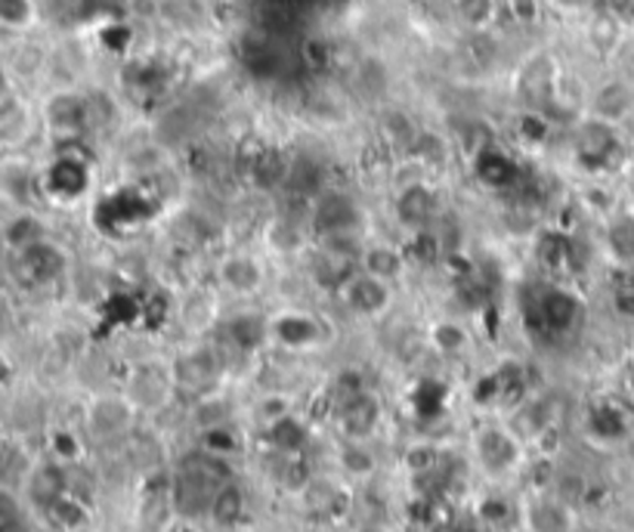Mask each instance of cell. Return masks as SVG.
I'll list each match as a JSON object with an SVG mask.
<instances>
[{"instance_id": "obj_1", "label": "cell", "mask_w": 634, "mask_h": 532, "mask_svg": "<svg viewBox=\"0 0 634 532\" xmlns=\"http://www.w3.org/2000/svg\"><path fill=\"white\" fill-rule=\"evenodd\" d=\"M461 446L471 458L480 489L517 492L536 462L526 440L499 412H471L464 418Z\"/></svg>"}, {"instance_id": "obj_2", "label": "cell", "mask_w": 634, "mask_h": 532, "mask_svg": "<svg viewBox=\"0 0 634 532\" xmlns=\"http://www.w3.org/2000/svg\"><path fill=\"white\" fill-rule=\"evenodd\" d=\"M205 279L227 303H273L285 269L251 239H227L205 261Z\"/></svg>"}, {"instance_id": "obj_3", "label": "cell", "mask_w": 634, "mask_h": 532, "mask_svg": "<svg viewBox=\"0 0 634 532\" xmlns=\"http://www.w3.org/2000/svg\"><path fill=\"white\" fill-rule=\"evenodd\" d=\"M99 196V158L87 143H59L37 165V199L56 211H75Z\"/></svg>"}, {"instance_id": "obj_4", "label": "cell", "mask_w": 634, "mask_h": 532, "mask_svg": "<svg viewBox=\"0 0 634 532\" xmlns=\"http://www.w3.org/2000/svg\"><path fill=\"white\" fill-rule=\"evenodd\" d=\"M118 356L124 359L118 387L131 397L143 421H162L183 402L167 363V344H146V347L124 350Z\"/></svg>"}, {"instance_id": "obj_5", "label": "cell", "mask_w": 634, "mask_h": 532, "mask_svg": "<svg viewBox=\"0 0 634 532\" xmlns=\"http://www.w3.org/2000/svg\"><path fill=\"white\" fill-rule=\"evenodd\" d=\"M406 295L408 291L396 288V285L374 279L362 269H353L341 282V288L335 291L328 307L341 317L347 329H362L365 334H372L403 313Z\"/></svg>"}, {"instance_id": "obj_6", "label": "cell", "mask_w": 634, "mask_h": 532, "mask_svg": "<svg viewBox=\"0 0 634 532\" xmlns=\"http://www.w3.org/2000/svg\"><path fill=\"white\" fill-rule=\"evenodd\" d=\"M381 201H384V217H387V223L381 230L396 233L400 239L430 233L439 220L456 208L449 199V186L439 177H422V180L387 189Z\"/></svg>"}, {"instance_id": "obj_7", "label": "cell", "mask_w": 634, "mask_h": 532, "mask_svg": "<svg viewBox=\"0 0 634 532\" xmlns=\"http://www.w3.org/2000/svg\"><path fill=\"white\" fill-rule=\"evenodd\" d=\"M422 332L430 363L442 375H464L480 366L483 341H480L473 313H464L458 307H446V310L439 307L437 313L424 317Z\"/></svg>"}, {"instance_id": "obj_8", "label": "cell", "mask_w": 634, "mask_h": 532, "mask_svg": "<svg viewBox=\"0 0 634 532\" xmlns=\"http://www.w3.org/2000/svg\"><path fill=\"white\" fill-rule=\"evenodd\" d=\"M78 428L90 452H112L143 428V415L121 387H102L81 394Z\"/></svg>"}, {"instance_id": "obj_9", "label": "cell", "mask_w": 634, "mask_h": 532, "mask_svg": "<svg viewBox=\"0 0 634 532\" xmlns=\"http://www.w3.org/2000/svg\"><path fill=\"white\" fill-rule=\"evenodd\" d=\"M588 514L548 486L517 489V532H582Z\"/></svg>"}, {"instance_id": "obj_10", "label": "cell", "mask_w": 634, "mask_h": 532, "mask_svg": "<svg viewBox=\"0 0 634 532\" xmlns=\"http://www.w3.org/2000/svg\"><path fill=\"white\" fill-rule=\"evenodd\" d=\"M586 115L619 128V131H634V75L622 68H598L588 84Z\"/></svg>"}, {"instance_id": "obj_11", "label": "cell", "mask_w": 634, "mask_h": 532, "mask_svg": "<svg viewBox=\"0 0 634 532\" xmlns=\"http://www.w3.org/2000/svg\"><path fill=\"white\" fill-rule=\"evenodd\" d=\"M357 269L369 273L374 279H384V282L396 285L408 291L415 285V276H418V266H415V257L408 251L406 239H400L396 233H387V230H374L369 245L359 257Z\"/></svg>"}, {"instance_id": "obj_12", "label": "cell", "mask_w": 634, "mask_h": 532, "mask_svg": "<svg viewBox=\"0 0 634 532\" xmlns=\"http://www.w3.org/2000/svg\"><path fill=\"white\" fill-rule=\"evenodd\" d=\"M10 254H13L19 279H25L32 288L63 282L72 273V254L50 233L34 239V242H25L19 248H10Z\"/></svg>"}, {"instance_id": "obj_13", "label": "cell", "mask_w": 634, "mask_h": 532, "mask_svg": "<svg viewBox=\"0 0 634 532\" xmlns=\"http://www.w3.org/2000/svg\"><path fill=\"white\" fill-rule=\"evenodd\" d=\"M504 25L502 0H449L446 7V29L452 34L489 32Z\"/></svg>"}, {"instance_id": "obj_14", "label": "cell", "mask_w": 634, "mask_h": 532, "mask_svg": "<svg viewBox=\"0 0 634 532\" xmlns=\"http://www.w3.org/2000/svg\"><path fill=\"white\" fill-rule=\"evenodd\" d=\"M44 22L41 0H0V32L22 37L34 34Z\"/></svg>"}, {"instance_id": "obj_15", "label": "cell", "mask_w": 634, "mask_h": 532, "mask_svg": "<svg viewBox=\"0 0 634 532\" xmlns=\"http://www.w3.org/2000/svg\"><path fill=\"white\" fill-rule=\"evenodd\" d=\"M548 3V13H551L554 25L564 29V25H572L582 16H588L591 10H598L603 0H545Z\"/></svg>"}, {"instance_id": "obj_16", "label": "cell", "mask_w": 634, "mask_h": 532, "mask_svg": "<svg viewBox=\"0 0 634 532\" xmlns=\"http://www.w3.org/2000/svg\"><path fill=\"white\" fill-rule=\"evenodd\" d=\"M343 532H408L406 520L400 517H378V514H353L343 523Z\"/></svg>"}, {"instance_id": "obj_17", "label": "cell", "mask_w": 634, "mask_h": 532, "mask_svg": "<svg viewBox=\"0 0 634 532\" xmlns=\"http://www.w3.org/2000/svg\"><path fill=\"white\" fill-rule=\"evenodd\" d=\"M223 532H266V527L261 523H244V527H236V530H223Z\"/></svg>"}]
</instances>
